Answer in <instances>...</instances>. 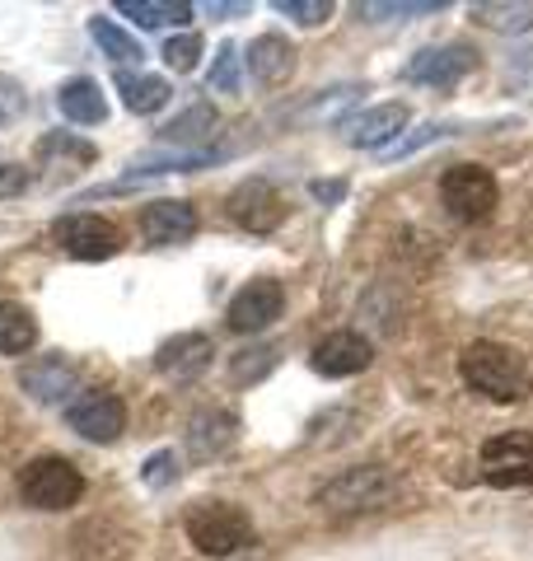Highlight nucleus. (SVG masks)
<instances>
[{
  "instance_id": "f8f14e48",
  "label": "nucleus",
  "mask_w": 533,
  "mask_h": 561,
  "mask_svg": "<svg viewBox=\"0 0 533 561\" xmlns=\"http://www.w3.org/2000/svg\"><path fill=\"white\" fill-rule=\"evenodd\" d=\"M407 122H412V108H407V103H375V108L347 117L342 136H347V146H355V150H379L384 154L402 136Z\"/></svg>"
},
{
  "instance_id": "2f4dec72",
  "label": "nucleus",
  "mask_w": 533,
  "mask_h": 561,
  "mask_svg": "<svg viewBox=\"0 0 533 561\" xmlns=\"http://www.w3.org/2000/svg\"><path fill=\"white\" fill-rule=\"evenodd\" d=\"M272 365H276V351L272 346H253V351H239L229 370H235L239 383H258L266 370H272Z\"/></svg>"
},
{
  "instance_id": "c756f323",
  "label": "nucleus",
  "mask_w": 533,
  "mask_h": 561,
  "mask_svg": "<svg viewBox=\"0 0 533 561\" xmlns=\"http://www.w3.org/2000/svg\"><path fill=\"white\" fill-rule=\"evenodd\" d=\"M165 66L169 70H178V76H188V70H197V61H202V38L197 33H178V38H169L165 43Z\"/></svg>"
},
{
  "instance_id": "f03ea898",
  "label": "nucleus",
  "mask_w": 533,
  "mask_h": 561,
  "mask_svg": "<svg viewBox=\"0 0 533 561\" xmlns=\"http://www.w3.org/2000/svg\"><path fill=\"white\" fill-rule=\"evenodd\" d=\"M183 529H188V542L202 557H235L253 542V519L229 501H197L188 511Z\"/></svg>"
},
{
  "instance_id": "9d476101",
  "label": "nucleus",
  "mask_w": 533,
  "mask_h": 561,
  "mask_svg": "<svg viewBox=\"0 0 533 561\" xmlns=\"http://www.w3.org/2000/svg\"><path fill=\"white\" fill-rule=\"evenodd\" d=\"M477 66L468 43H450V47H421L412 61L402 66V80L412 84H431V90H454L458 80Z\"/></svg>"
},
{
  "instance_id": "ddd939ff",
  "label": "nucleus",
  "mask_w": 533,
  "mask_h": 561,
  "mask_svg": "<svg viewBox=\"0 0 533 561\" xmlns=\"http://www.w3.org/2000/svg\"><path fill=\"white\" fill-rule=\"evenodd\" d=\"M370 360H375V346H370V337H361V332H328L324 342L314 346V375L324 379H351V375H365Z\"/></svg>"
},
{
  "instance_id": "cd10ccee",
  "label": "nucleus",
  "mask_w": 533,
  "mask_h": 561,
  "mask_svg": "<svg viewBox=\"0 0 533 561\" xmlns=\"http://www.w3.org/2000/svg\"><path fill=\"white\" fill-rule=\"evenodd\" d=\"M33 154H38V160H57V154H70V160H80V164H94V160H99V150L89 146V140L70 136V131H52V136H43L38 146H33Z\"/></svg>"
},
{
  "instance_id": "f257e3e1",
  "label": "nucleus",
  "mask_w": 533,
  "mask_h": 561,
  "mask_svg": "<svg viewBox=\"0 0 533 561\" xmlns=\"http://www.w3.org/2000/svg\"><path fill=\"white\" fill-rule=\"evenodd\" d=\"M458 379L491 402H524L533 393V375H529L520 351L506 346V342H487V337L464 346V356H458Z\"/></svg>"
},
{
  "instance_id": "393cba45",
  "label": "nucleus",
  "mask_w": 533,
  "mask_h": 561,
  "mask_svg": "<svg viewBox=\"0 0 533 561\" xmlns=\"http://www.w3.org/2000/svg\"><path fill=\"white\" fill-rule=\"evenodd\" d=\"M117 10L127 20H136L140 28H165V24L192 20V5H183V0H117Z\"/></svg>"
},
{
  "instance_id": "423d86ee",
  "label": "nucleus",
  "mask_w": 533,
  "mask_h": 561,
  "mask_svg": "<svg viewBox=\"0 0 533 561\" xmlns=\"http://www.w3.org/2000/svg\"><path fill=\"white\" fill-rule=\"evenodd\" d=\"M66 426L80 435V440L94 445H113L122 431H127V402L109 389H89L76 402H66Z\"/></svg>"
},
{
  "instance_id": "c85d7f7f",
  "label": "nucleus",
  "mask_w": 533,
  "mask_h": 561,
  "mask_svg": "<svg viewBox=\"0 0 533 561\" xmlns=\"http://www.w3.org/2000/svg\"><path fill=\"white\" fill-rule=\"evenodd\" d=\"M458 131V122H426V127H417L412 136H398L394 146L384 150V160H407V154H417L421 146H431V140H444V136H454Z\"/></svg>"
},
{
  "instance_id": "dca6fc26",
  "label": "nucleus",
  "mask_w": 533,
  "mask_h": 561,
  "mask_svg": "<svg viewBox=\"0 0 533 561\" xmlns=\"http://www.w3.org/2000/svg\"><path fill=\"white\" fill-rule=\"evenodd\" d=\"M239 440V416L235 412H225V408H206L188 421V449H192V459H220L225 449H235Z\"/></svg>"
},
{
  "instance_id": "6e6552de",
  "label": "nucleus",
  "mask_w": 533,
  "mask_h": 561,
  "mask_svg": "<svg viewBox=\"0 0 533 561\" xmlns=\"http://www.w3.org/2000/svg\"><path fill=\"white\" fill-rule=\"evenodd\" d=\"M229 220L248 234H272L281 220H286V197L266 183V179H243L235 192L225 197Z\"/></svg>"
},
{
  "instance_id": "9b49d317",
  "label": "nucleus",
  "mask_w": 533,
  "mask_h": 561,
  "mask_svg": "<svg viewBox=\"0 0 533 561\" xmlns=\"http://www.w3.org/2000/svg\"><path fill=\"white\" fill-rule=\"evenodd\" d=\"M281 309H286V290H281V280L258 276V280H248L235 300H229L225 319H229L235 332H262V328H272L281 319Z\"/></svg>"
},
{
  "instance_id": "5701e85b",
  "label": "nucleus",
  "mask_w": 533,
  "mask_h": 561,
  "mask_svg": "<svg viewBox=\"0 0 533 561\" xmlns=\"http://www.w3.org/2000/svg\"><path fill=\"white\" fill-rule=\"evenodd\" d=\"M33 342H38V319L24 305L0 300V356H24Z\"/></svg>"
},
{
  "instance_id": "1a4fd4ad",
  "label": "nucleus",
  "mask_w": 533,
  "mask_h": 561,
  "mask_svg": "<svg viewBox=\"0 0 533 561\" xmlns=\"http://www.w3.org/2000/svg\"><path fill=\"white\" fill-rule=\"evenodd\" d=\"M52 239L80 262H103L122 249V230L103 216H61L52 225Z\"/></svg>"
},
{
  "instance_id": "39448f33",
  "label": "nucleus",
  "mask_w": 533,
  "mask_h": 561,
  "mask_svg": "<svg viewBox=\"0 0 533 561\" xmlns=\"http://www.w3.org/2000/svg\"><path fill=\"white\" fill-rule=\"evenodd\" d=\"M440 202H444V210H450L454 220L477 225V220H487L496 210V202H501V187H496L491 169H483V164H454L440 179Z\"/></svg>"
},
{
  "instance_id": "4c0bfd02",
  "label": "nucleus",
  "mask_w": 533,
  "mask_h": 561,
  "mask_svg": "<svg viewBox=\"0 0 533 561\" xmlns=\"http://www.w3.org/2000/svg\"><path fill=\"white\" fill-rule=\"evenodd\" d=\"M248 5H243V0H239V5H206V14H243Z\"/></svg>"
},
{
  "instance_id": "a878e982",
  "label": "nucleus",
  "mask_w": 533,
  "mask_h": 561,
  "mask_svg": "<svg viewBox=\"0 0 533 561\" xmlns=\"http://www.w3.org/2000/svg\"><path fill=\"white\" fill-rule=\"evenodd\" d=\"M473 20L491 33H529L533 5H501V0H487V5H473Z\"/></svg>"
},
{
  "instance_id": "2eb2a0df",
  "label": "nucleus",
  "mask_w": 533,
  "mask_h": 561,
  "mask_svg": "<svg viewBox=\"0 0 533 561\" xmlns=\"http://www.w3.org/2000/svg\"><path fill=\"white\" fill-rule=\"evenodd\" d=\"M211 356H216V346H211L206 332H178V337H169L165 346L155 351V370L178 379V383H188V379L206 375Z\"/></svg>"
},
{
  "instance_id": "aec40b11",
  "label": "nucleus",
  "mask_w": 533,
  "mask_h": 561,
  "mask_svg": "<svg viewBox=\"0 0 533 561\" xmlns=\"http://www.w3.org/2000/svg\"><path fill=\"white\" fill-rule=\"evenodd\" d=\"M117 94H122V103H127V113H136V117H150V113H159L165 103L173 99V90H169V80L165 76H140V70H117Z\"/></svg>"
},
{
  "instance_id": "4be33fe9",
  "label": "nucleus",
  "mask_w": 533,
  "mask_h": 561,
  "mask_svg": "<svg viewBox=\"0 0 533 561\" xmlns=\"http://www.w3.org/2000/svg\"><path fill=\"white\" fill-rule=\"evenodd\" d=\"M216 108H211V103H192L188 113H178L169 127H165V146L169 150H206L202 140L216 131Z\"/></svg>"
},
{
  "instance_id": "0eeeda50",
  "label": "nucleus",
  "mask_w": 533,
  "mask_h": 561,
  "mask_svg": "<svg viewBox=\"0 0 533 561\" xmlns=\"http://www.w3.org/2000/svg\"><path fill=\"white\" fill-rule=\"evenodd\" d=\"M483 478L491 486H533V435L529 431H506L491 435L483 445Z\"/></svg>"
},
{
  "instance_id": "7ed1b4c3",
  "label": "nucleus",
  "mask_w": 533,
  "mask_h": 561,
  "mask_svg": "<svg viewBox=\"0 0 533 561\" xmlns=\"http://www.w3.org/2000/svg\"><path fill=\"white\" fill-rule=\"evenodd\" d=\"M20 496L29 511H47V515H61L70 511L80 496H84V478L70 459H57V454H43L20 472Z\"/></svg>"
},
{
  "instance_id": "6ab92c4d",
  "label": "nucleus",
  "mask_w": 533,
  "mask_h": 561,
  "mask_svg": "<svg viewBox=\"0 0 533 561\" xmlns=\"http://www.w3.org/2000/svg\"><path fill=\"white\" fill-rule=\"evenodd\" d=\"M57 108H61L70 122H80V127H99V122L109 117V99H103L99 80L76 76V80H66L61 90H57Z\"/></svg>"
},
{
  "instance_id": "7c9ffc66",
  "label": "nucleus",
  "mask_w": 533,
  "mask_h": 561,
  "mask_svg": "<svg viewBox=\"0 0 533 561\" xmlns=\"http://www.w3.org/2000/svg\"><path fill=\"white\" fill-rule=\"evenodd\" d=\"M332 0H276V14H286V20L305 24V28H318L332 20Z\"/></svg>"
},
{
  "instance_id": "f3484780",
  "label": "nucleus",
  "mask_w": 533,
  "mask_h": 561,
  "mask_svg": "<svg viewBox=\"0 0 533 561\" xmlns=\"http://www.w3.org/2000/svg\"><path fill=\"white\" fill-rule=\"evenodd\" d=\"M20 383H24V393L38 398V402H66L70 393L80 389V370L66 356H43V360L24 365Z\"/></svg>"
},
{
  "instance_id": "412c9836",
  "label": "nucleus",
  "mask_w": 533,
  "mask_h": 561,
  "mask_svg": "<svg viewBox=\"0 0 533 561\" xmlns=\"http://www.w3.org/2000/svg\"><path fill=\"white\" fill-rule=\"evenodd\" d=\"M220 160H225V150H155V154L132 160L127 173L132 179H155V173H188V169H206Z\"/></svg>"
},
{
  "instance_id": "4468645a",
  "label": "nucleus",
  "mask_w": 533,
  "mask_h": 561,
  "mask_svg": "<svg viewBox=\"0 0 533 561\" xmlns=\"http://www.w3.org/2000/svg\"><path fill=\"white\" fill-rule=\"evenodd\" d=\"M197 206L183 202V197H165V202H150L140 206V234L155 249H169V243H188L197 234Z\"/></svg>"
},
{
  "instance_id": "c9c22d12",
  "label": "nucleus",
  "mask_w": 533,
  "mask_h": 561,
  "mask_svg": "<svg viewBox=\"0 0 533 561\" xmlns=\"http://www.w3.org/2000/svg\"><path fill=\"white\" fill-rule=\"evenodd\" d=\"M440 5H361V14H435Z\"/></svg>"
},
{
  "instance_id": "f704fd0d",
  "label": "nucleus",
  "mask_w": 533,
  "mask_h": 561,
  "mask_svg": "<svg viewBox=\"0 0 533 561\" xmlns=\"http://www.w3.org/2000/svg\"><path fill=\"white\" fill-rule=\"evenodd\" d=\"M29 187V173L14 169V164H0V197H14V192Z\"/></svg>"
},
{
  "instance_id": "e433bc0d",
  "label": "nucleus",
  "mask_w": 533,
  "mask_h": 561,
  "mask_svg": "<svg viewBox=\"0 0 533 561\" xmlns=\"http://www.w3.org/2000/svg\"><path fill=\"white\" fill-rule=\"evenodd\" d=\"M309 192H314L318 202H328V206H332V202H342V197H347V183H324V179H318V183H309Z\"/></svg>"
},
{
  "instance_id": "473e14b6",
  "label": "nucleus",
  "mask_w": 533,
  "mask_h": 561,
  "mask_svg": "<svg viewBox=\"0 0 533 561\" xmlns=\"http://www.w3.org/2000/svg\"><path fill=\"white\" fill-rule=\"evenodd\" d=\"M140 478H146V486H150V491L173 486V482H178V454H173V449L150 454V459H146V472H140Z\"/></svg>"
},
{
  "instance_id": "bb28decb",
  "label": "nucleus",
  "mask_w": 533,
  "mask_h": 561,
  "mask_svg": "<svg viewBox=\"0 0 533 561\" xmlns=\"http://www.w3.org/2000/svg\"><path fill=\"white\" fill-rule=\"evenodd\" d=\"M206 84H211V90H220V94H239L243 66H239V47L235 43H220L216 61H211V70H206Z\"/></svg>"
},
{
  "instance_id": "72a5a7b5",
  "label": "nucleus",
  "mask_w": 533,
  "mask_h": 561,
  "mask_svg": "<svg viewBox=\"0 0 533 561\" xmlns=\"http://www.w3.org/2000/svg\"><path fill=\"white\" fill-rule=\"evenodd\" d=\"M20 117H24V90L10 76H0V127H10Z\"/></svg>"
},
{
  "instance_id": "20e7f679",
  "label": "nucleus",
  "mask_w": 533,
  "mask_h": 561,
  "mask_svg": "<svg viewBox=\"0 0 533 561\" xmlns=\"http://www.w3.org/2000/svg\"><path fill=\"white\" fill-rule=\"evenodd\" d=\"M394 496V478L379 468V463H365V468H347L342 478H332L324 491H318V511L324 515H365V511H379Z\"/></svg>"
},
{
  "instance_id": "b1692460",
  "label": "nucleus",
  "mask_w": 533,
  "mask_h": 561,
  "mask_svg": "<svg viewBox=\"0 0 533 561\" xmlns=\"http://www.w3.org/2000/svg\"><path fill=\"white\" fill-rule=\"evenodd\" d=\"M89 38H94V43L103 47V57L117 61L122 70H132L140 57H146V51H140V43L132 38V33L122 28V24H113V20H103V14H94V20H89Z\"/></svg>"
},
{
  "instance_id": "a211bd4d",
  "label": "nucleus",
  "mask_w": 533,
  "mask_h": 561,
  "mask_svg": "<svg viewBox=\"0 0 533 561\" xmlns=\"http://www.w3.org/2000/svg\"><path fill=\"white\" fill-rule=\"evenodd\" d=\"M243 66H248V76H253L258 84H281V80H291V70H295V47L291 38H281V33H262V38L248 43L243 51Z\"/></svg>"
}]
</instances>
